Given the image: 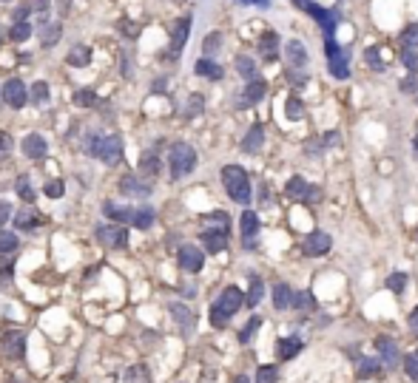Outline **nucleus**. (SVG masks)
Instances as JSON below:
<instances>
[{"instance_id":"864d4df0","label":"nucleus","mask_w":418,"mask_h":383,"mask_svg":"<svg viewBox=\"0 0 418 383\" xmlns=\"http://www.w3.org/2000/svg\"><path fill=\"white\" fill-rule=\"evenodd\" d=\"M74 103H77V105H94V91H91V88L77 91V94H74Z\"/></svg>"},{"instance_id":"393cba45","label":"nucleus","mask_w":418,"mask_h":383,"mask_svg":"<svg viewBox=\"0 0 418 383\" xmlns=\"http://www.w3.org/2000/svg\"><path fill=\"white\" fill-rule=\"evenodd\" d=\"M139 174H143L146 179H154L159 174V156L154 151H146L143 156H139Z\"/></svg>"},{"instance_id":"2f4dec72","label":"nucleus","mask_w":418,"mask_h":383,"mask_svg":"<svg viewBox=\"0 0 418 383\" xmlns=\"http://www.w3.org/2000/svg\"><path fill=\"white\" fill-rule=\"evenodd\" d=\"M356 375L359 377H376V375H381V361H376V358H361Z\"/></svg>"},{"instance_id":"bb28decb","label":"nucleus","mask_w":418,"mask_h":383,"mask_svg":"<svg viewBox=\"0 0 418 383\" xmlns=\"http://www.w3.org/2000/svg\"><path fill=\"white\" fill-rule=\"evenodd\" d=\"M194 68H197V74H199V77H208V80H222V68H219L214 60H208V57H202Z\"/></svg>"},{"instance_id":"3c124183","label":"nucleus","mask_w":418,"mask_h":383,"mask_svg":"<svg viewBox=\"0 0 418 383\" xmlns=\"http://www.w3.org/2000/svg\"><path fill=\"white\" fill-rule=\"evenodd\" d=\"M401 60H404V65L412 71V74H418V52L415 49H401Z\"/></svg>"},{"instance_id":"8fccbe9b","label":"nucleus","mask_w":418,"mask_h":383,"mask_svg":"<svg viewBox=\"0 0 418 383\" xmlns=\"http://www.w3.org/2000/svg\"><path fill=\"white\" fill-rule=\"evenodd\" d=\"M387 287L392 293H401L404 287H407V273H392L390 278H387Z\"/></svg>"},{"instance_id":"4468645a","label":"nucleus","mask_w":418,"mask_h":383,"mask_svg":"<svg viewBox=\"0 0 418 383\" xmlns=\"http://www.w3.org/2000/svg\"><path fill=\"white\" fill-rule=\"evenodd\" d=\"M239 225H242V242H245V247L253 250V245H257V236H259V216L253 210H245Z\"/></svg>"},{"instance_id":"a878e982","label":"nucleus","mask_w":418,"mask_h":383,"mask_svg":"<svg viewBox=\"0 0 418 383\" xmlns=\"http://www.w3.org/2000/svg\"><path fill=\"white\" fill-rule=\"evenodd\" d=\"M120 190H123L126 196H148L151 194V187L148 185H139L134 176H123L120 179Z\"/></svg>"},{"instance_id":"f704fd0d","label":"nucleus","mask_w":418,"mask_h":383,"mask_svg":"<svg viewBox=\"0 0 418 383\" xmlns=\"http://www.w3.org/2000/svg\"><path fill=\"white\" fill-rule=\"evenodd\" d=\"M205 225H208V230H225L228 233V227H230V219H228V213H211V216L205 219Z\"/></svg>"},{"instance_id":"f257e3e1","label":"nucleus","mask_w":418,"mask_h":383,"mask_svg":"<svg viewBox=\"0 0 418 383\" xmlns=\"http://www.w3.org/2000/svg\"><path fill=\"white\" fill-rule=\"evenodd\" d=\"M245 293L239 290V287H225L222 290V296L217 298V304L211 307V324L214 327H228V321L237 315V309L245 304V298H242Z\"/></svg>"},{"instance_id":"338daca9","label":"nucleus","mask_w":418,"mask_h":383,"mask_svg":"<svg viewBox=\"0 0 418 383\" xmlns=\"http://www.w3.org/2000/svg\"><path fill=\"white\" fill-rule=\"evenodd\" d=\"M412 148H415V154H418V136H415V142H412Z\"/></svg>"},{"instance_id":"aec40b11","label":"nucleus","mask_w":418,"mask_h":383,"mask_svg":"<svg viewBox=\"0 0 418 383\" xmlns=\"http://www.w3.org/2000/svg\"><path fill=\"white\" fill-rule=\"evenodd\" d=\"M301 352V338H296V335H290V338H282L276 346V355L279 361H290V358H296Z\"/></svg>"},{"instance_id":"680f3d73","label":"nucleus","mask_w":418,"mask_h":383,"mask_svg":"<svg viewBox=\"0 0 418 383\" xmlns=\"http://www.w3.org/2000/svg\"><path fill=\"white\" fill-rule=\"evenodd\" d=\"M410 329H412V335L418 338V307L412 309V315H410Z\"/></svg>"},{"instance_id":"1a4fd4ad","label":"nucleus","mask_w":418,"mask_h":383,"mask_svg":"<svg viewBox=\"0 0 418 383\" xmlns=\"http://www.w3.org/2000/svg\"><path fill=\"white\" fill-rule=\"evenodd\" d=\"M373 344H376V352H379L381 364H384L387 369H396V366L401 364V355H399V344L392 341V338H387V335H381V338H376Z\"/></svg>"},{"instance_id":"9d476101","label":"nucleus","mask_w":418,"mask_h":383,"mask_svg":"<svg viewBox=\"0 0 418 383\" xmlns=\"http://www.w3.org/2000/svg\"><path fill=\"white\" fill-rule=\"evenodd\" d=\"M26 100H29V91H26V85H23L20 80H6L3 83V103L9 105V108H23L26 105Z\"/></svg>"},{"instance_id":"39448f33","label":"nucleus","mask_w":418,"mask_h":383,"mask_svg":"<svg viewBox=\"0 0 418 383\" xmlns=\"http://www.w3.org/2000/svg\"><path fill=\"white\" fill-rule=\"evenodd\" d=\"M91 154H97L106 165H117L123 159V139L120 136H103V139L94 142Z\"/></svg>"},{"instance_id":"6e6552de","label":"nucleus","mask_w":418,"mask_h":383,"mask_svg":"<svg viewBox=\"0 0 418 383\" xmlns=\"http://www.w3.org/2000/svg\"><path fill=\"white\" fill-rule=\"evenodd\" d=\"M308 14L316 17V23H319L321 32H324V40H328V37H336V29H339V12H333V9H321V6L310 3V6H308Z\"/></svg>"},{"instance_id":"e433bc0d","label":"nucleus","mask_w":418,"mask_h":383,"mask_svg":"<svg viewBox=\"0 0 418 383\" xmlns=\"http://www.w3.org/2000/svg\"><path fill=\"white\" fill-rule=\"evenodd\" d=\"M285 114H288V119H301V116H305V103H301L299 97H288Z\"/></svg>"},{"instance_id":"b1692460","label":"nucleus","mask_w":418,"mask_h":383,"mask_svg":"<svg viewBox=\"0 0 418 383\" xmlns=\"http://www.w3.org/2000/svg\"><path fill=\"white\" fill-rule=\"evenodd\" d=\"M14 227H20V230H34V227H40V216L34 213L32 205H26V207H23L17 216H14Z\"/></svg>"},{"instance_id":"9b49d317","label":"nucleus","mask_w":418,"mask_h":383,"mask_svg":"<svg viewBox=\"0 0 418 383\" xmlns=\"http://www.w3.org/2000/svg\"><path fill=\"white\" fill-rule=\"evenodd\" d=\"M202 265H205V253H202L199 247H194V245L179 247V267H182L185 273H199Z\"/></svg>"},{"instance_id":"c85d7f7f","label":"nucleus","mask_w":418,"mask_h":383,"mask_svg":"<svg viewBox=\"0 0 418 383\" xmlns=\"http://www.w3.org/2000/svg\"><path fill=\"white\" fill-rule=\"evenodd\" d=\"M168 309H171V315L177 318V324H179V327H185V329H191V327H194V313H191V309L185 307V304H171Z\"/></svg>"},{"instance_id":"5fc2aeb1","label":"nucleus","mask_w":418,"mask_h":383,"mask_svg":"<svg viewBox=\"0 0 418 383\" xmlns=\"http://www.w3.org/2000/svg\"><path fill=\"white\" fill-rule=\"evenodd\" d=\"M63 190H66V187H63V182H57V179H54V182L46 185V196H49V199H60V196H63Z\"/></svg>"},{"instance_id":"20e7f679","label":"nucleus","mask_w":418,"mask_h":383,"mask_svg":"<svg viewBox=\"0 0 418 383\" xmlns=\"http://www.w3.org/2000/svg\"><path fill=\"white\" fill-rule=\"evenodd\" d=\"M324 54H328L330 74H333L336 80H347V77H350V63H347V54H344L341 45L336 43V37L324 40Z\"/></svg>"},{"instance_id":"a18cd8bd","label":"nucleus","mask_w":418,"mask_h":383,"mask_svg":"<svg viewBox=\"0 0 418 383\" xmlns=\"http://www.w3.org/2000/svg\"><path fill=\"white\" fill-rule=\"evenodd\" d=\"M364 60H367V65L373 68V71H384V60H381V54H379L376 45H373V49H367V52H364Z\"/></svg>"},{"instance_id":"7c9ffc66","label":"nucleus","mask_w":418,"mask_h":383,"mask_svg":"<svg viewBox=\"0 0 418 383\" xmlns=\"http://www.w3.org/2000/svg\"><path fill=\"white\" fill-rule=\"evenodd\" d=\"M262 296H265V284H262V278H259V276H250V290H248L245 304H248V307H257V304L262 301Z\"/></svg>"},{"instance_id":"de8ad7c7","label":"nucleus","mask_w":418,"mask_h":383,"mask_svg":"<svg viewBox=\"0 0 418 383\" xmlns=\"http://www.w3.org/2000/svg\"><path fill=\"white\" fill-rule=\"evenodd\" d=\"M57 40H60V23H52V29L43 26V45H54Z\"/></svg>"},{"instance_id":"4d7b16f0","label":"nucleus","mask_w":418,"mask_h":383,"mask_svg":"<svg viewBox=\"0 0 418 383\" xmlns=\"http://www.w3.org/2000/svg\"><path fill=\"white\" fill-rule=\"evenodd\" d=\"M185 114H188V116L202 114V97H191V103H188V108H185Z\"/></svg>"},{"instance_id":"4c0bfd02","label":"nucleus","mask_w":418,"mask_h":383,"mask_svg":"<svg viewBox=\"0 0 418 383\" xmlns=\"http://www.w3.org/2000/svg\"><path fill=\"white\" fill-rule=\"evenodd\" d=\"M293 307H296V309H313V307H316L313 293H310V290H305V293H293Z\"/></svg>"},{"instance_id":"c03bdc74","label":"nucleus","mask_w":418,"mask_h":383,"mask_svg":"<svg viewBox=\"0 0 418 383\" xmlns=\"http://www.w3.org/2000/svg\"><path fill=\"white\" fill-rule=\"evenodd\" d=\"M404 372L418 383V349H412V352L404 358Z\"/></svg>"},{"instance_id":"423d86ee","label":"nucleus","mask_w":418,"mask_h":383,"mask_svg":"<svg viewBox=\"0 0 418 383\" xmlns=\"http://www.w3.org/2000/svg\"><path fill=\"white\" fill-rule=\"evenodd\" d=\"M97 242L103 247H111V250H117V247H126L128 245V233L123 225H103L97 227Z\"/></svg>"},{"instance_id":"e2e57ef3","label":"nucleus","mask_w":418,"mask_h":383,"mask_svg":"<svg viewBox=\"0 0 418 383\" xmlns=\"http://www.w3.org/2000/svg\"><path fill=\"white\" fill-rule=\"evenodd\" d=\"M293 3L301 9V12H308V6H310V0H293Z\"/></svg>"},{"instance_id":"0e129e2a","label":"nucleus","mask_w":418,"mask_h":383,"mask_svg":"<svg viewBox=\"0 0 418 383\" xmlns=\"http://www.w3.org/2000/svg\"><path fill=\"white\" fill-rule=\"evenodd\" d=\"M242 3H253V6H268L270 0H242Z\"/></svg>"},{"instance_id":"c756f323","label":"nucleus","mask_w":418,"mask_h":383,"mask_svg":"<svg viewBox=\"0 0 418 383\" xmlns=\"http://www.w3.org/2000/svg\"><path fill=\"white\" fill-rule=\"evenodd\" d=\"M237 71H239V77H245V80H259L257 63H253L250 57H245V54L237 57Z\"/></svg>"},{"instance_id":"37998d69","label":"nucleus","mask_w":418,"mask_h":383,"mask_svg":"<svg viewBox=\"0 0 418 383\" xmlns=\"http://www.w3.org/2000/svg\"><path fill=\"white\" fill-rule=\"evenodd\" d=\"M219 45H222V34H219V32H214V34H208V37H205L202 49H205V54H208V57H211V54H217V52H219Z\"/></svg>"},{"instance_id":"4be33fe9","label":"nucleus","mask_w":418,"mask_h":383,"mask_svg":"<svg viewBox=\"0 0 418 383\" xmlns=\"http://www.w3.org/2000/svg\"><path fill=\"white\" fill-rule=\"evenodd\" d=\"M262 142H265V128H262V125H253V128L248 131V136L242 139V151H245V154H257V151L262 148Z\"/></svg>"},{"instance_id":"c9c22d12","label":"nucleus","mask_w":418,"mask_h":383,"mask_svg":"<svg viewBox=\"0 0 418 383\" xmlns=\"http://www.w3.org/2000/svg\"><path fill=\"white\" fill-rule=\"evenodd\" d=\"M123 383H151V375L146 366H131L123 377Z\"/></svg>"},{"instance_id":"0eeeda50","label":"nucleus","mask_w":418,"mask_h":383,"mask_svg":"<svg viewBox=\"0 0 418 383\" xmlns=\"http://www.w3.org/2000/svg\"><path fill=\"white\" fill-rule=\"evenodd\" d=\"M0 352H3V358H9V361H20L23 355H26V335L12 329L3 335V341H0Z\"/></svg>"},{"instance_id":"052dcab7","label":"nucleus","mask_w":418,"mask_h":383,"mask_svg":"<svg viewBox=\"0 0 418 383\" xmlns=\"http://www.w3.org/2000/svg\"><path fill=\"white\" fill-rule=\"evenodd\" d=\"M339 142H341V139H339V131H328V134H324V145H328V148H330V145H339Z\"/></svg>"},{"instance_id":"5701e85b","label":"nucleus","mask_w":418,"mask_h":383,"mask_svg":"<svg viewBox=\"0 0 418 383\" xmlns=\"http://www.w3.org/2000/svg\"><path fill=\"white\" fill-rule=\"evenodd\" d=\"M273 307H276V309H288V307H293V290H290V284L279 281V284L273 287Z\"/></svg>"},{"instance_id":"79ce46f5","label":"nucleus","mask_w":418,"mask_h":383,"mask_svg":"<svg viewBox=\"0 0 418 383\" xmlns=\"http://www.w3.org/2000/svg\"><path fill=\"white\" fill-rule=\"evenodd\" d=\"M29 100H32V103H46V100H49V85H46L43 80L34 83L32 91H29Z\"/></svg>"},{"instance_id":"a211bd4d","label":"nucleus","mask_w":418,"mask_h":383,"mask_svg":"<svg viewBox=\"0 0 418 383\" xmlns=\"http://www.w3.org/2000/svg\"><path fill=\"white\" fill-rule=\"evenodd\" d=\"M285 194H288V199H299V202H310V196H313V190H310V185L301 179V176H290L288 179V185H285Z\"/></svg>"},{"instance_id":"f3484780","label":"nucleus","mask_w":418,"mask_h":383,"mask_svg":"<svg viewBox=\"0 0 418 383\" xmlns=\"http://www.w3.org/2000/svg\"><path fill=\"white\" fill-rule=\"evenodd\" d=\"M268 94V83L265 80H250V85L242 91V97L237 100V105H242V108H248V105H257L262 97Z\"/></svg>"},{"instance_id":"69168bd1","label":"nucleus","mask_w":418,"mask_h":383,"mask_svg":"<svg viewBox=\"0 0 418 383\" xmlns=\"http://www.w3.org/2000/svg\"><path fill=\"white\" fill-rule=\"evenodd\" d=\"M234 383H250V380H248V377H245V375H242V377H237V380H234Z\"/></svg>"},{"instance_id":"473e14b6","label":"nucleus","mask_w":418,"mask_h":383,"mask_svg":"<svg viewBox=\"0 0 418 383\" xmlns=\"http://www.w3.org/2000/svg\"><path fill=\"white\" fill-rule=\"evenodd\" d=\"M88 60H91V49H88V45H74V49L68 52V65H74V68L88 65Z\"/></svg>"},{"instance_id":"6ab92c4d","label":"nucleus","mask_w":418,"mask_h":383,"mask_svg":"<svg viewBox=\"0 0 418 383\" xmlns=\"http://www.w3.org/2000/svg\"><path fill=\"white\" fill-rule=\"evenodd\" d=\"M202 245L208 253H222V250H228V233L225 230H202Z\"/></svg>"},{"instance_id":"58836bf2","label":"nucleus","mask_w":418,"mask_h":383,"mask_svg":"<svg viewBox=\"0 0 418 383\" xmlns=\"http://www.w3.org/2000/svg\"><path fill=\"white\" fill-rule=\"evenodd\" d=\"M259 327H262V318H259V315H253V318L248 321V327L239 332V341H242V344H250V338L257 335V329H259Z\"/></svg>"},{"instance_id":"09e8293b","label":"nucleus","mask_w":418,"mask_h":383,"mask_svg":"<svg viewBox=\"0 0 418 383\" xmlns=\"http://www.w3.org/2000/svg\"><path fill=\"white\" fill-rule=\"evenodd\" d=\"M17 196H20V199H26V205H32V202H34V190H32L29 179H17Z\"/></svg>"},{"instance_id":"774afa93","label":"nucleus","mask_w":418,"mask_h":383,"mask_svg":"<svg viewBox=\"0 0 418 383\" xmlns=\"http://www.w3.org/2000/svg\"><path fill=\"white\" fill-rule=\"evenodd\" d=\"M177 3H179V0H177Z\"/></svg>"},{"instance_id":"412c9836","label":"nucleus","mask_w":418,"mask_h":383,"mask_svg":"<svg viewBox=\"0 0 418 383\" xmlns=\"http://www.w3.org/2000/svg\"><path fill=\"white\" fill-rule=\"evenodd\" d=\"M259 52H262L265 63H273V60L279 57V34H276V32L262 34V40H259Z\"/></svg>"},{"instance_id":"f8f14e48","label":"nucleus","mask_w":418,"mask_h":383,"mask_svg":"<svg viewBox=\"0 0 418 383\" xmlns=\"http://www.w3.org/2000/svg\"><path fill=\"white\" fill-rule=\"evenodd\" d=\"M330 236L324 233V230H313L308 238H305V245H301V250H305V256H313V258H319V256H324L330 250Z\"/></svg>"},{"instance_id":"bf43d9fd","label":"nucleus","mask_w":418,"mask_h":383,"mask_svg":"<svg viewBox=\"0 0 418 383\" xmlns=\"http://www.w3.org/2000/svg\"><path fill=\"white\" fill-rule=\"evenodd\" d=\"M401 91H404V94H415V91H418V80H415V77L401 80Z\"/></svg>"},{"instance_id":"603ef678","label":"nucleus","mask_w":418,"mask_h":383,"mask_svg":"<svg viewBox=\"0 0 418 383\" xmlns=\"http://www.w3.org/2000/svg\"><path fill=\"white\" fill-rule=\"evenodd\" d=\"M276 377H279L276 366H259L257 372V383H276Z\"/></svg>"},{"instance_id":"13d9d810","label":"nucleus","mask_w":418,"mask_h":383,"mask_svg":"<svg viewBox=\"0 0 418 383\" xmlns=\"http://www.w3.org/2000/svg\"><path fill=\"white\" fill-rule=\"evenodd\" d=\"M9 154H12V136L0 134V156H9Z\"/></svg>"},{"instance_id":"7ed1b4c3","label":"nucleus","mask_w":418,"mask_h":383,"mask_svg":"<svg viewBox=\"0 0 418 383\" xmlns=\"http://www.w3.org/2000/svg\"><path fill=\"white\" fill-rule=\"evenodd\" d=\"M168 165H171V176L174 179L188 176L197 167V151L188 145V142H174L171 154H168Z\"/></svg>"},{"instance_id":"cd10ccee","label":"nucleus","mask_w":418,"mask_h":383,"mask_svg":"<svg viewBox=\"0 0 418 383\" xmlns=\"http://www.w3.org/2000/svg\"><path fill=\"white\" fill-rule=\"evenodd\" d=\"M103 210H106V216H108V219H114L117 225H128V222H131V216H134V210L117 207L114 202H106V205H103Z\"/></svg>"},{"instance_id":"6e6d98bb","label":"nucleus","mask_w":418,"mask_h":383,"mask_svg":"<svg viewBox=\"0 0 418 383\" xmlns=\"http://www.w3.org/2000/svg\"><path fill=\"white\" fill-rule=\"evenodd\" d=\"M9 216H12V205H9V202H3V199H0V230L6 227Z\"/></svg>"},{"instance_id":"ea45409f","label":"nucleus","mask_w":418,"mask_h":383,"mask_svg":"<svg viewBox=\"0 0 418 383\" xmlns=\"http://www.w3.org/2000/svg\"><path fill=\"white\" fill-rule=\"evenodd\" d=\"M29 34H32V26H29V23H14V26H12V32H9V37L14 40V43H23V40H29Z\"/></svg>"},{"instance_id":"ddd939ff","label":"nucleus","mask_w":418,"mask_h":383,"mask_svg":"<svg viewBox=\"0 0 418 383\" xmlns=\"http://www.w3.org/2000/svg\"><path fill=\"white\" fill-rule=\"evenodd\" d=\"M191 34V17H182L177 20V26H174V34H171V49H168V57H179L182 49H185V40H188Z\"/></svg>"},{"instance_id":"72a5a7b5","label":"nucleus","mask_w":418,"mask_h":383,"mask_svg":"<svg viewBox=\"0 0 418 383\" xmlns=\"http://www.w3.org/2000/svg\"><path fill=\"white\" fill-rule=\"evenodd\" d=\"M131 225L139 227V230H148V227L154 225V210H151V207H139V210H134Z\"/></svg>"},{"instance_id":"f03ea898","label":"nucleus","mask_w":418,"mask_h":383,"mask_svg":"<svg viewBox=\"0 0 418 383\" xmlns=\"http://www.w3.org/2000/svg\"><path fill=\"white\" fill-rule=\"evenodd\" d=\"M222 185L228 190V196L237 205H250V179L245 174V167L239 165H225L222 167Z\"/></svg>"},{"instance_id":"2eb2a0df","label":"nucleus","mask_w":418,"mask_h":383,"mask_svg":"<svg viewBox=\"0 0 418 383\" xmlns=\"http://www.w3.org/2000/svg\"><path fill=\"white\" fill-rule=\"evenodd\" d=\"M285 54H288V65H290L293 71H299V74L308 68V60H310V57H308V49H305V45H301L299 40H288Z\"/></svg>"},{"instance_id":"dca6fc26","label":"nucleus","mask_w":418,"mask_h":383,"mask_svg":"<svg viewBox=\"0 0 418 383\" xmlns=\"http://www.w3.org/2000/svg\"><path fill=\"white\" fill-rule=\"evenodd\" d=\"M23 154H26V159H46V154H49V145H46V139L40 134H29L26 139H23Z\"/></svg>"},{"instance_id":"49530a36","label":"nucleus","mask_w":418,"mask_h":383,"mask_svg":"<svg viewBox=\"0 0 418 383\" xmlns=\"http://www.w3.org/2000/svg\"><path fill=\"white\" fill-rule=\"evenodd\" d=\"M12 250H17V236L0 230V253H12Z\"/></svg>"},{"instance_id":"a19ab883","label":"nucleus","mask_w":418,"mask_h":383,"mask_svg":"<svg viewBox=\"0 0 418 383\" xmlns=\"http://www.w3.org/2000/svg\"><path fill=\"white\" fill-rule=\"evenodd\" d=\"M401 45L404 49H418V23H412L410 29L401 32Z\"/></svg>"}]
</instances>
